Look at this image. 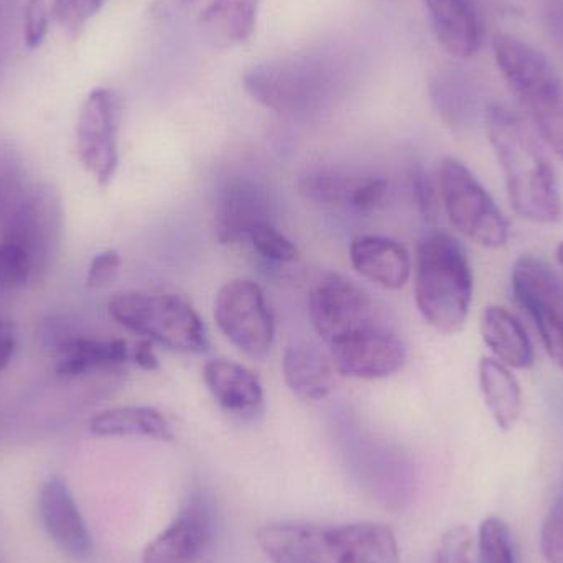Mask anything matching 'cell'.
<instances>
[{
  "label": "cell",
  "instance_id": "obj_8",
  "mask_svg": "<svg viewBox=\"0 0 563 563\" xmlns=\"http://www.w3.org/2000/svg\"><path fill=\"white\" fill-rule=\"evenodd\" d=\"M40 343L55 357L59 379L71 380L95 373H121L131 351L121 338L88 336L68 317H49L40 324Z\"/></svg>",
  "mask_w": 563,
  "mask_h": 563
},
{
  "label": "cell",
  "instance_id": "obj_28",
  "mask_svg": "<svg viewBox=\"0 0 563 563\" xmlns=\"http://www.w3.org/2000/svg\"><path fill=\"white\" fill-rule=\"evenodd\" d=\"M32 185L19 148L0 137V236L22 207Z\"/></svg>",
  "mask_w": 563,
  "mask_h": 563
},
{
  "label": "cell",
  "instance_id": "obj_2",
  "mask_svg": "<svg viewBox=\"0 0 563 563\" xmlns=\"http://www.w3.org/2000/svg\"><path fill=\"white\" fill-rule=\"evenodd\" d=\"M256 541L274 563H400L396 534L379 522L276 521Z\"/></svg>",
  "mask_w": 563,
  "mask_h": 563
},
{
  "label": "cell",
  "instance_id": "obj_38",
  "mask_svg": "<svg viewBox=\"0 0 563 563\" xmlns=\"http://www.w3.org/2000/svg\"><path fill=\"white\" fill-rule=\"evenodd\" d=\"M541 16L549 40L563 56V0H542Z\"/></svg>",
  "mask_w": 563,
  "mask_h": 563
},
{
  "label": "cell",
  "instance_id": "obj_1",
  "mask_svg": "<svg viewBox=\"0 0 563 563\" xmlns=\"http://www.w3.org/2000/svg\"><path fill=\"white\" fill-rule=\"evenodd\" d=\"M483 118L516 213L536 224L561 221L558 175L528 122L499 102H489Z\"/></svg>",
  "mask_w": 563,
  "mask_h": 563
},
{
  "label": "cell",
  "instance_id": "obj_7",
  "mask_svg": "<svg viewBox=\"0 0 563 563\" xmlns=\"http://www.w3.org/2000/svg\"><path fill=\"white\" fill-rule=\"evenodd\" d=\"M254 101L280 114H300L320 104L330 82L328 66L317 58H294L254 66L244 75Z\"/></svg>",
  "mask_w": 563,
  "mask_h": 563
},
{
  "label": "cell",
  "instance_id": "obj_30",
  "mask_svg": "<svg viewBox=\"0 0 563 563\" xmlns=\"http://www.w3.org/2000/svg\"><path fill=\"white\" fill-rule=\"evenodd\" d=\"M246 241H250L251 246L261 257L271 263L288 264L294 263L298 257L297 247L282 233L274 221L257 224L250 231Z\"/></svg>",
  "mask_w": 563,
  "mask_h": 563
},
{
  "label": "cell",
  "instance_id": "obj_33",
  "mask_svg": "<svg viewBox=\"0 0 563 563\" xmlns=\"http://www.w3.org/2000/svg\"><path fill=\"white\" fill-rule=\"evenodd\" d=\"M437 563H479L475 538L466 526H453L442 536Z\"/></svg>",
  "mask_w": 563,
  "mask_h": 563
},
{
  "label": "cell",
  "instance_id": "obj_29",
  "mask_svg": "<svg viewBox=\"0 0 563 563\" xmlns=\"http://www.w3.org/2000/svg\"><path fill=\"white\" fill-rule=\"evenodd\" d=\"M479 563H516L511 531L503 519L488 518L482 522L476 539Z\"/></svg>",
  "mask_w": 563,
  "mask_h": 563
},
{
  "label": "cell",
  "instance_id": "obj_43",
  "mask_svg": "<svg viewBox=\"0 0 563 563\" xmlns=\"http://www.w3.org/2000/svg\"><path fill=\"white\" fill-rule=\"evenodd\" d=\"M181 2H191V0H181Z\"/></svg>",
  "mask_w": 563,
  "mask_h": 563
},
{
  "label": "cell",
  "instance_id": "obj_24",
  "mask_svg": "<svg viewBox=\"0 0 563 563\" xmlns=\"http://www.w3.org/2000/svg\"><path fill=\"white\" fill-rule=\"evenodd\" d=\"M282 371L288 389L303 400L324 399L333 386L330 356L307 344H294L284 351Z\"/></svg>",
  "mask_w": 563,
  "mask_h": 563
},
{
  "label": "cell",
  "instance_id": "obj_37",
  "mask_svg": "<svg viewBox=\"0 0 563 563\" xmlns=\"http://www.w3.org/2000/svg\"><path fill=\"white\" fill-rule=\"evenodd\" d=\"M119 269H121V256L118 251L108 250L96 254L89 264L88 276H86L88 287H108L118 277Z\"/></svg>",
  "mask_w": 563,
  "mask_h": 563
},
{
  "label": "cell",
  "instance_id": "obj_26",
  "mask_svg": "<svg viewBox=\"0 0 563 563\" xmlns=\"http://www.w3.org/2000/svg\"><path fill=\"white\" fill-rule=\"evenodd\" d=\"M89 432L96 437H142L172 442L174 430L164 413L154 407L124 406L102 410L89 420Z\"/></svg>",
  "mask_w": 563,
  "mask_h": 563
},
{
  "label": "cell",
  "instance_id": "obj_3",
  "mask_svg": "<svg viewBox=\"0 0 563 563\" xmlns=\"http://www.w3.org/2000/svg\"><path fill=\"white\" fill-rule=\"evenodd\" d=\"M416 303L423 320L443 334L465 327L473 300V271L463 244L446 231L427 233L417 246Z\"/></svg>",
  "mask_w": 563,
  "mask_h": 563
},
{
  "label": "cell",
  "instance_id": "obj_36",
  "mask_svg": "<svg viewBox=\"0 0 563 563\" xmlns=\"http://www.w3.org/2000/svg\"><path fill=\"white\" fill-rule=\"evenodd\" d=\"M542 558L548 563H563V496L558 499L542 526Z\"/></svg>",
  "mask_w": 563,
  "mask_h": 563
},
{
  "label": "cell",
  "instance_id": "obj_27",
  "mask_svg": "<svg viewBox=\"0 0 563 563\" xmlns=\"http://www.w3.org/2000/svg\"><path fill=\"white\" fill-rule=\"evenodd\" d=\"M433 104L450 125L462 128L478 112L479 91L475 79L459 69H445L430 85Z\"/></svg>",
  "mask_w": 563,
  "mask_h": 563
},
{
  "label": "cell",
  "instance_id": "obj_20",
  "mask_svg": "<svg viewBox=\"0 0 563 563\" xmlns=\"http://www.w3.org/2000/svg\"><path fill=\"white\" fill-rule=\"evenodd\" d=\"M350 261L361 277L387 288L399 290L410 279V257L399 241L386 236H360L351 243Z\"/></svg>",
  "mask_w": 563,
  "mask_h": 563
},
{
  "label": "cell",
  "instance_id": "obj_41",
  "mask_svg": "<svg viewBox=\"0 0 563 563\" xmlns=\"http://www.w3.org/2000/svg\"><path fill=\"white\" fill-rule=\"evenodd\" d=\"M15 330L9 320L0 314V371L5 369L15 351Z\"/></svg>",
  "mask_w": 563,
  "mask_h": 563
},
{
  "label": "cell",
  "instance_id": "obj_9",
  "mask_svg": "<svg viewBox=\"0 0 563 563\" xmlns=\"http://www.w3.org/2000/svg\"><path fill=\"white\" fill-rule=\"evenodd\" d=\"M214 320L221 333L253 360H266L276 340V320L256 282H228L214 298Z\"/></svg>",
  "mask_w": 563,
  "mask_h": 563
},
{
  "label": "cell",
  "instance_id": "obj_10",
  "mask_svg": "<svg viewBox=\"0 0 563 563\" xmlns=\"http://www.w3.org/2000/svg\"><path fill=\"white\" fill-rule=\"evenodd\" d=\"M516 300L541 334L552 363L563 371V279L541 257L525 254L511 273Z\"/></svg>",
  "mask_w": 563,
  "mask_h": 563
},
{
  "label": "cell",
  "instance_id": "obj_42",
  "mask_svg": "<svg viewBox=\"0 0 563 563\" xmlns=\"http://www.w3.org/2000/svg\"><path fill=\"white\" fill-rule=\"evenodd\" d=\"M555 257H558L559 266L563 269V243L559 244L558 253H555Z\"/></svg>",
  "mask_w": 563,
  "mask_h": 563
},
{
  "label": "cell",
  "instance_id": "obj_4",
  "mask_svg": "<svg viewBox=\"0 0 563 563\" xmlns=\"http://www.w3.org/2000/svg\"><path fill=\"white\" fill-rule=\"evenodd\" d=\"M496 63L545 144L563 161V79L541 52L518 36L496 35Z\"/></svg>",
  "mask_w": 563,
  "mask_h": 563
},
{
  "label": "cell",
  "instance_id": "obj_22",
  "mask_svg": "<svg viewBox=\"0 0 563 563\" xmlns=\"http://www.w3.org/2000/svg\"><path fill=\"white\" fill-rule=\"evenodd\" d=\"M257 12L260 0H211L198 19V29L213 48H234L253 36Z\"/></svg>",
  "mask_w": 563,
  "mask_h": 563
},
{
  "label": "cell",
  "instance_id": "obj_34",
  "mask_svg": "<svg viewBox=\"0 0 563 563\" xmlns=\"http://www.w3.org/2000/svg\"><path fill=\"white\" fill-rule=\"evenodd\" d=\"M49 20H53L49 0H26L23 9V42L26 48L42 46L48 35Z\"/></svg>",
  "mask_w": 563,
  "mask_h": 563
},
{
  "label": "cell",
  "instance_id": "obj_18",
  "mask_svg": "<svg viewBox=\"0 0 563 563\" xmlns=\"http://www.w3.org/2000/svg\"><path fill=\"white\" fill-rule=\"evenodd\" d=\"M300 194L314 203L350 207L369 213L386 203L389 181L379 177H344L330 172H310L298 180Z\"/></svg>",
  "mask_w": 563,
  "mask_h": 563
},
{
  "label": "cell",
  "instance_id": "obj_32",
  "mask_svg": "<svg viewBox=\"0 0 563 563\" xmlns=\"http://www.w3.org/2000/svg\"><path fill=\"white\" fill-rule=\"evenodd\" d=\"M108 0H53V20L68 33L78 36L86 23L104 7Z\"/></svg>",
  "mask_w": 563,
  "mask_h": 563
},
{
  "label": "cell",
  "instance_id": "obj_15",
  "mask_svg": "<svg viewBox=\"0 0 563 563\" xmlns=\"http://www.w3.org/2000/svg\"><path fill=\"white\" fill-rule=\"evenodd\" d=\"M213 531L210 501L194 493L177 518L144 549L142 563H197L210 548Z\"/></svg>",
  "mask_w": 563,
  "mask_h": 563
},
{
  "label": "cell",
  "instance_id": "obj_25",
  "mask_svg": "<svg viewBox=\"0 0 563 563\" xmlns=\"http://www.w3.org/2000/svg\"><path fill=\"white\" fill-rule=\"evenodd\" d=\"M479 389L498 429L511 430L522 412L521 384L511 367L496 357H482L478 364Z\"/></svg>",
  "mask_w": 563,
  "mask_h": 563
},
{
  "label": "cell",
  "instance_id": "obj_6",
  "mask_svg": "<svg viewBox=\"0 0 563 563\" xmlns=\"http://www.w3.org/2000/svg\"><path fill=\"white\" fill-rule=\"evenodd\" d=\"M439 195L450 224L486 250L509 241V223L482 181L462 162L445 157L439 168Z\"/></svg>",
  "mask_w": 563,
  "mask_h": 563
},
{
  "label": "cell",
  "instance_id": "obj_21",
  "mask_svg": "<svg viewBox=\"0 0 563 563\" xmlns=\"http://www.w3.org/2000/svg\"><path fill=\"white\" fill-rule=\"evenodd\" d=\"M433 32L453 58H472L482 46V22L472 0H423Z\"/></svg>",
  "mask_w": 563,
  "mask_h": 563
},
{
  "label": "cell",
  "instance_id": "obj_19",
  "mask_svg": "<svg viewBox=\"0 0 563 563\" xmlns=\"http://www.w3.org/2000/svg\"><path fill=\"white\" fill-rule=\"evenodd\" d=\"M203 380L218 406L227 412L253 417L263 410V384L243 364L228 360L208 361L203 367Z\"/></svg>",
  "mask_w": 563,
  "mask_h": 563
},
{
  "label": "cell",
  "instance_id": "obj_14",
  "mask_svg": "<svg viewBox=\"0 0 563 563\" xmlns=\"http://www.w3.org/2000/svg\"><path fill=\"white\" fill-rule=\"evenodd\" d=\"M308 314L314 331L327 344L380 320L369 295L340 277H330L311 290Z\"/></svg>",
  "mask_w": 563,
  "mask_h": 563
},
{
  "label": "cell",
  "instance_id": "obj_35",
  "mask_svg": "<svg viewBox=\"0 0 563 563\" xmlns=\"http://www.w3.org/2000/svg\"><path fill=\"white\" fill-rule=\"evenodd\" d=\"M410 188L420 217L429 224H435L440 213V195L429 174L422 167L413 168L410 174Z\"/></svg>",
  "mask_w": 563,
  "mask_h": 563
},
{
  "label": "cell",
  "instance_id": "obj_23",
  "mask_svg": "<svg viewBox=\"0 0 563 563\" xmlns=\"http://www.w3.org/2000/svg\"><path fill=\"white\" fill-rule=\"evenodd\" d=\"M482 336L496 360L512 369L534 364V346L521 321L499 305H488L482 314Z\"/></svg>",
  "mask_w": 563,
  "mask_h": 563
},
{
  "label": "cell",
  "instance_id": "obj_12",
  "mask_svg": "<svg viewBox=\"0 0 563 563\" xmlns=\"http://www.w3.org/2000/svg\"><path fill=\"white\" fill-rule=\"evenodd\" d=\"M121 101L112 89L96 88L86 96L76 122V148L82 167L106 188L119 167Z\"/></svg>",
  "mask_w": 563,
  "mask_h": 563
},
{
  "label": "cell",
  "instance_id": "obj_5",
  "mask_svg": "<svg viewBox=\"0 0 563 563\" xmlns=\"http://www.w3.org/2000/svg\"><path fill=\"white\" fill-rule=\"evenodd\" d=\"M108 308L115 323L168 350L201 354L210 347L203 320L181 295L125 291L112 297Z\"/></svg>",
  "mask_w": 563,
  "mask_h": 563
},
{
  "label": "cell",
  "instance_id": "obj_11",
  "mask_svg": "<svg viewBox=\"0 0 563 563\" xmlns=\"http://www.w3.org/2000/svg\"><path fill=\"white\" fill-rule=\"evenodd\" d=\"M63 224L65 213L58 191L52 185H36L30 188L0 240L16 244L32 264L33 280L42 279L58 254Z\"/></svg>",
  "mask_w": 563,
  "mask_h": 563
},
{
  "label": "cell",
  "instance_id": "obj_13",
  "mask_svg": "<svg viewBox=\"0 0 563 563\" xmlns=\"http://www.w3.org/2000/svg\"><path fill=\"white\" fill-rule=\"evenodd\" d=\"M327 346L334 369L357 379L393 376L407 361L406 343L383 320L357 328Z\"/></svg>",
  "mask_w": 563,
  "mask_h": 563
},
{
  "label": "cell",
  "instance_id": "obj_16",
  "mask_svg": "<svg viewBox=\"0 0 563 563\" xmlns=\"http://www.w3.org/2000/svg\"><path fill=\"white\" fill-rule=\"evenodd\" d=\"M38 518L49 541L68 558L86 561L92 554V538L78 503L65 479L52 476L38 493Z\"/></svg>",
  "mask_w": 563,
  "mask_h": 563
},
{
  "label": "cell",
  "instance_id": "obj_31",
  "mask_svg": "<svg viewBox=\"0 0 563 563\" xmlns=\"http://www.w3.org/2000/svg\"><path fill=\"white\" fill-rule=\"evenodd\" d=\"M33 280L32 264L16 244L0 240V294L23 287Z\"/></svg>",
  "mask_w": 563,
  "mask_h": 563
},
{
  "label": "cell",
  "instance_id": "obj_17",
  "mask_svg": "<svg viewBox=\"0 0 563 563\" xmlns=\"http://www.w3.org/2000/svg\"><path fill=\"white\" fill-rule=\"evenodd\" d=\"M273 220V201L266 188L253 178L236 177L218 190L214 201V234L220 244L247 240L257 224Z\"/></svg>",
  "mask_w": 563,
  "mask_h": 563
},
{
  "label": "cell",
  "instance_id": "obj_40",
  "mask_svg": "<svg viewBox=\"0 0 563 563\" xmlns=\"http://www.w3.org/2000/svg\"><path fill=\"white\" fill-rule=\"evenodd\" d=\"M131 357L141 369L157 371L161 367V361L155 354L154 341L147 340V338H142L141 341L135 343Z\"/></svg>",
  "mask_w": 563,
  "mask_h": 563
},
{
  "label": "cell",
  "instance_id": "obj_39",
  "mask_svg": "<svg viewBox=\"0 0 563 563\" xmlns=\"http://www.w3.org/2000/svg\"><path fill=\"white\" fill-rule=\"evenodd\" d=\"M13 12L9 0H0V73L12 52Z\"/></svg>",
  "mask_w": 563,
  "mask_h": 563
}]
</instances>
